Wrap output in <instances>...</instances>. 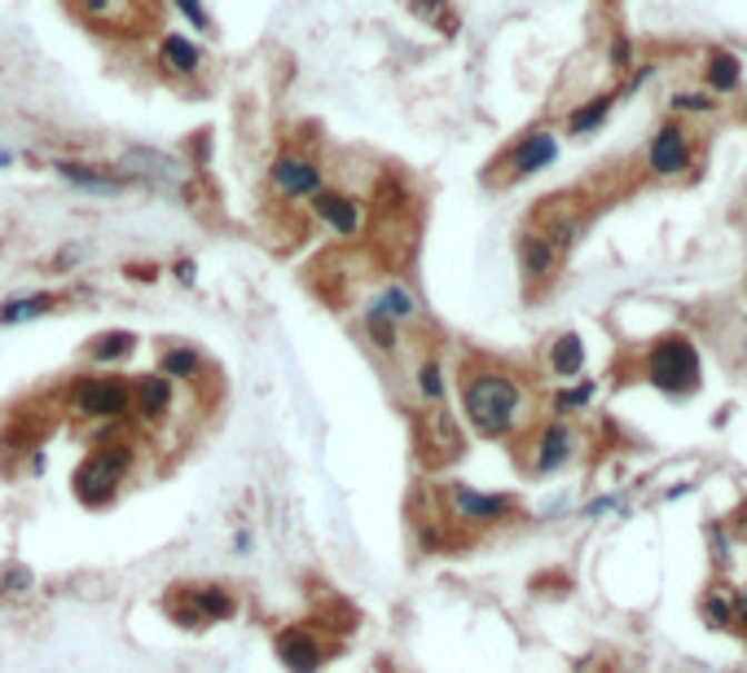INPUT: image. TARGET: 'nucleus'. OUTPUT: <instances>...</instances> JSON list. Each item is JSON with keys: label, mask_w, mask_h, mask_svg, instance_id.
<instances>
[{"label": "nucleus", "mask_w": 747, "mask_h": 673, "mask_svg": "<svg viewBox=\"0 0 747 673\" xmlns=\"http://www.w3.org/2000/svg\"><path fill=\"white\" fill-rule=\"evenodd\" d=\"M462 414L479 436L506 441L524 423V387L506 370H475L462 384Z\"/></svg>", "instance_id": "f257e3e1"}, {"label": "nucleus", "mask_w": 747, "mask_h": 673, "mask_svg": "<svg viewBox=\"0 0 747 673\" xmlns=\"http://www.w3.org/2000/svg\"><path fill=\"white\" fill-rule=\"evenodd\" d=\"M67 405L80 423H101V427H123L132 418V379L114 375V370H97L80 375L67 387Z\"/></svg>", "instance_id": "f03ea898"}, {"label": "nucleus", "mask_w": 747, "mask_h": 673, "mask_svg": "<svg viewBox=\"0 0 747 673\" xmlns=\"http://www.w3.org/2000/svg\"><path fill=\"white\" fill-rule=\"evenodd\" d=\"M132 445L128 441H106V445H97L93 454L76 467V476H71V488H76V497L84 502V506H106V502H114V493H119V484L128 481V472H132Z\"/></svg>", "instance_id": "7ed1b4c3"}, {"label": "nucleus", "mask_w": 747, "mask_h": 673, "mask_svg": "<svg viewBox=\"0 0 747 673\" xmlns=\"http://www.w3.org/2000/svg\"><path fill=\"white\" fill-rule=\"evenodd\" d=\"M119 172L132 181V186H150V190H172V194H189V172L186 159L168 155V150H155V146H128L123 159H119Z\"/></svg>", "instance_id": "20e7f679"}, {"label": "nucleus", "mask_w": 747, "mask_h": 673, "mask_svg": "<svg viewBox=\"0 0 747 673\" xmlns=\"http://www.w3.org/2000/svg\"><path fill=\"white\" fill-rule=\"evenodd\" d=\"M172 621H181L186 630H207V625H225L238 616V598L225 585H177V594L168 598Z\"/></svg>", "instance_id": "39448f33"}, {"label": "nucleus", "mask_w": 747, "mask_h": 673, "mask_svg": "<svg viewBox=\"0 0 747 673\" xmlns=\"http://www.w3.org/2000/svg\"><path fill=\"white\" fill-rule=\"evenodd\" d=\"M647 379L668 396H686L699 387V357L686 339H664L647 362Z\"/></svg>", "instance_id": "423d86ee"}, {"label": "nucleus", "mask_w": 747, "mask_h": 673, "mask_svg": "<svg viewBox=\"0 0 747 673\" xmlns=\"http://www.w3.org/2000/svg\"><path fill=\"white\" fill-rule=\"evenodd\" d=\"M269 186L278 198H312V194L326 186V172L312 155L303 150H281L278 159L269 164Z\"/></svg>", "instance_id": "0eeeda50"}, {"label": "nucleus", "mask_w": 747, "mask_h": 673, "mask_svg": "<svg viewBox=\"0 0 747 673\" xmlns=\"http://www.w3.org/2000/svg\"><path fill=\"white\" fill-rule=\"evenodd\" d=\"M308 202H312V216H317L335 238H361V234H366V202L352 198L348 190L321 186Z\"/></svg>", "instance_id": "6e6552de"}, {"label": "nucleus", "mask_w": 747, "mask_h": 673, "mask_svg": "<svg viewBox=\"0 0 747 673\" xmlns=\"http://www.w3.org/2000/svg\"><path fill=\"white\" fill-rule=\"evenodd\" d=\"M155 67L168 76V80H198L202 71H207V53H202V44L198 40H189L181 31H163L159 36V49H155Z\"/></svg>", "instance_id": "1a4fd4ad"}, {"label": "nucleus", "mask_w": 747, "mask_h": 673, "mask_svg": "<svg viewBox=\"0 0 747 673\" xmlns=\"http://www.w3.org/2000/svg\"><path fill=\"white\" fill-rule=\"evenodd\" d=\"M273 652H278L286 673H321V665H326V647H321V639H317L308 625H286V630H278Z\"/></svg>", "instance_id": "9d476101"}, {"label": "nucleus", "mask_w": 747, "mask_h": 673, "mask_svg": "<svg viewBox=\"0 0 747 673\" xmlns=\"http://www.w3.org/2000/svg\"><path fill=\"white\" fill-rule=\"evenodd\" d=\"M449 502H454L458 519H467V524H497L515 511V502L506 493H479L470 484H449Z\"/></svg>", "instance_id": "9b49d317"}, {"label": "nucleus", "mask_w": 747, "mask_h": 673, "mask_svg": "<svg viewBox=\"0 0 747 673\" xmlns=\"http://www.w3.org/2000/svg\"><path fill=\"white\" fill-rule=\"evenodd\" d=\"M53 172H58L67 186H76V190H84V194H123L132 186L119 168H101V164H84V159H58Z\"/></svg>", "instance_id": "f8f14e48"}, {"label": "nucleus", "mask_w": 747, "mask_h": 673, "mask_svg": "<svg viewBox=\"0 0 747 673\" xmlns=\"http://www.w3.org/2000/svg\"><path fill=\"white\" fill-rule=\"evenodd\" d=\"M172 405H177V384H168L159 370L132 379V414L141 423H163L172 414Z\"/></svg>", "instance_id": "ddd939ff"}, {"label": "nucleus", "mask_w": 747, "mask_h": 673, "mask_svg": "<svg viewBox=\"0 0 747 673\" xmlns=\"http://www.w3.org/2000/svg\"><path fill=\"white\" fill-rule=\"evenodd\" d=\"M366 313L391 321V326H409V321L422 317V304H418V295L405 287V283H382V287L374 290L370 304H366Z\"/></svg>", "instance_id": "4468645a"}, {"label": "nucleus", "mask_w": 747, "mask_h": 673, "mask_svg": "<svg viewBox=\"0 0 747 673\" xmlns=\"http://www.w3.org/2000/svg\"><path fill=\"white\" fill-rule=\"evenodd\" d=\"M555 159H559V141H555L550 132H528V137L510 150V172H515V177H537V172H546Z\"/></svg>", "instance_id": "2eb2a0df"}, {"label": "nucleus", "mask_w": 747, "mask_h": 673, "mask_svg": "<svg viewBox=\"0 0 747 673\" xmlns=\"http://www.w3.org/2000/svg\"><path fill=\"white\" fill-rule=\"evenodd\" d=\"M571 449H576V436H571V427H567V423H550V427H541L537 449H532V472H541V476L559 472V467H567Z\"/></svg>", "instance_id": "dca6fc26"}, {"label": "nucleus", "mask_w": 747, "mask_h": 673, "mask_svg": "<svg viewBox=\"0 0 747 673\" xmlns=\"http://www.w3.org/2000/svg\"><path fill=\"white\" fill-rule=\"evenodd\" d=\"M458 449H462V436H458V427H454V414L440 405V409H431L427 414V441H422V454L431 458V463H445V458H458Z\"/></svg>", "instance_id": "f3484780"}, {"label": "nucleus", "mask_w": 747, "mask_h": 673, "mask_svg": "<svg viewBox=\"0 0 747 673\" xmlns=\"http://www.w3.org/2000/svg\"><path fill=\"white\" fill-rule=\"evenodd\" d=\"M159 375H163L168 384H193V379L202 375V353H198L193 344H168V348L159 353Z\"/></svg>", "instance_id": "a211bd4d"}, {"label": "nucleus", "mask_w": 747, "mask_h": 673, "mask_svg": "<svg viewBox=\"0 0 747 673\" xmlns=\"http://www.w3.org/2000/svg\"><path fill=\"white\" fill-rule=\"evenodd\" d=\"M53 304H58V295H49V290H27V295H13V299H4V304H0V326H27V321H36V317L53 313Z\"/></svg>", "instance_id": "6ab92c4d"}, {"label": "nucleus", "mask_w": 747, "mask_h": 673, "mask_svg": "<svg viewBox=\"0 0 747 673\" xmlns=\"http://www.w3.org/2000/svg\"><path fill=\"white\" fill-rule=\"evenodd\" d=\"M137 353V335L132 330H101V335H93L89 339V362L93 366H119V362H128Z\"/></svg>", "instance_id": "aec40b11"}, {"label": "nucleus", "mask_w": 747, "mask_h": 673, "mask_svg": "<svg viewBox=\"0 0 747 673\" xmlns=\"http://www.w3.org/2000/svg\"><path fill=\"white\" fill-rule=\"evenodd\" d=\"M651 168L655 172H664V177H673V172H681V168H686V137H681L677 128H659V132H655Z\"/></svg>", "instance_id": "412c9836"}, {"label": "nucleus", "mask_w": 747, "mask_h": 673, "mask_svg": "<svg viewBox=\"0 0 747 673\" xmlns=\"http://www.w3.org/2000/svg\"><path fill=\"white\" fill-rule=\"evenodd\" d=\"M414 392H418V400H422L427 409H440V405H445L449 379H445V366H440L436 357L418 362V370H414Z\"/></svg>", "instance_id": "4be33fe9"}, {"label": "nucleus", "mask_w": 747, "mask_h": 673, "mask_svg": "<svg viewBox=\"0 0 747 673\" xmlns=\"http://www.w3.org/2000/svg\"><path fill=\"white\" fill-rule=\"evenodd\" d=\"M519 260H524V274H528V278H546V274L555 269V260H559V247H555L546 234H528V238L519 243Z\"/></svg>", "instance_id": "5701e85b"}, {"label": "nucleus", "mask_w": 747, "mask_h": 673, "mask_svg": "<svg viewBox=\"0 0 747 673\" xmlns=\"http://www.w3.org/2000/svg\"><path fill=\"white\" fill-rule=\"evenodd\" d=\"M141 0H76V9L89 18V22H97V27H128L132 22V9H137Z\"/></svg>", "instance_id": "b1692460"}, {"label": "nucleus", "mask_w": 747, "mask_h": 673, "mask_svg": "<svg viewBox=\"0 0 747 673\" xmlns=\"http://www.w3.org/2000/svg\"><path fill=\"white\" fill-rule=\"evenodd\" d=\"M550 370L559 379H576L585 370V344H580V335H559L550 344Z\"/></svg>", "instance_id": "393cba45"}, {"label": "nucleus", "mask_w": 747, "mask_h": 673, "mask_svg": "<svg viewBox=\"0 0 747 673\" xmlns=\"http://www.w3.org/2000/svg\"><path fill=\"white\" fill-rule=\"evenodd\" d=\"M405 9H409L418 22L440 27L445 36H454V9H449V0H405Z\"/></svg>", "instance_id": "a878e982"}, {"label": "nucleus", "mask_w": 747, "mask_h": 673, "mask_svg": "<svg viewBox=\"0 0 747 673\" xmlns=\"http://www.w3.org/2000/svg\"><path fill=\"white\" fill-rule=\"evenodd\" d=\"M361 330H366V339H370L378 353H396V348H400V326L374 317V313H366V308H361Z\"/></svg>", "instance_id": "bb28decb"}, {"label": "nucleus", "mask_w": 747, "mask_h": 673, "mask_svg": "<svg viewBox=\"0 0 747 673\" xmlns=\"http://www.w3.org/2000/svg\"><path fill=\"white\" fill-rule=\"evenodd\" d=\"M607 110H611V97H594L589 106H580V110L567 119V132H571V137H589V132L607 119Z\"/></svg>", "instance_id": "cd10ccee"}, {"label": "nucleus", "mask_w": 747, "mask_h": 673, "mask_svg": "<svg viewBox=\"0 0 747 673\" xmlns=\"http://www.w3.org/2000/svg\"><path fill=\"white\" fill-rule=\"evenodd\" d=\"M31 585H36V577H31V568H22V564H9V568L0 573V594H9V598H22Z\"/></svg>", "instance_id": "c85d7f7f"}, {"label": "nucleus", "mask_w": 747, "mask_h": 673, "mask_svg": "<svg viewBox=\"0 0 747 673\" xmlns=\"http://www.w3.org/2000/svg\"><path fill=\"white\" fill-rule=\"evenodd\" d=\"M594 384H576V387H562L559 396H555V414H571V409H585L589 400H594Z\"/></svg>", "instance_id": "c756f323"}, {"label": "nucleus", "mask_w": 747, "mask_h": 673, "mask_svg": "<svg viewBox=\"0 0 747 673\" xmlns=\"http://www.w3.org/2000/svg\"><path fill=\"white\" fill-rule=\"evenodd\" d=\"M172 9L186 18L193 31H202V36H211V31H216V27H211V13H207V4H202V0H172Z\"/></svg>", "instance_id": "7c9ffc66"}, {"label": "nucleus", "mask_w": 747, "mask_h": 673, "mask_svg": "<svg viewBox=\"0 0 747 673\" xmlns=\"http://www.w3.org/2000/svg\"><path fill=\"white\" fill-rule=\"evenodd\" d=\"M739 85V62L730 53H717L713 58V89H735Z\"/></svg>", "instance_id": "2f4dec72"}, {"label": "nucleus", "mask_w": 747, "mask_h": 673, "mask_svg": "<svg viewBox=\"0 0 747 673\" xmlns=\"http://www.w3.org/2000/svg\"><path fill=\"white\" fill-rule=\"evenodd\" d=\"M704 616L713 621V630H726V625L735 621V607H730V603H721V598H708V603H704Z\"/></svg>", "instance_id": "473e14b6"}, {"label": "nucleus", "mask_w": 747, "mask_h": 673, "mask_svg": "<svg viewBox=\"0 0 747 673\" xmlns=\"http://www.w3.org/2000/svg\"><path fill=\"white\" fill-rule=\"evenodd\" d=\"M673 106H677V110H704V106H708V97H699V93H677V97H673Z\"/></svg>", "instance_id": "72a5a7b5"}, {"label": "nucleus", "mask_w": 747, "mask_h": 673, "mask_svg": "<svg viewBox=\"0 0 747 673\" xmlns=\"http://www.w3.org/2000/svg\"><path fill=\"white\" fill-rule=\"evenodd\" d=\"M177 278H181L186 287H193V278H198V265H193V260H177Z\"/></svg>", "instance_id": "f704fd0d"}, {"label": "nucleus", "mask_w": 747, "mask_h": 673, "mask_svg": "<svg viewBox=\"0 0 747 673\" xmlns=\"http://www.w3.org/2000/svg\"><path fill=\"white\" fill-rule=\"evenodd\" d=\"M27 467H31V472H36V476H44V467H49V454H44V449H36V454H31V463H27Z\"/></svg>", "instance_id": "c9c22d12"}, {"label": "nucleus", "mask_w": 747, "mask_h": 673, "mask_svg": "<svg viewBox=\"0 0 747 673\" xmlns=\"http://www.w3.org/2000/svg\"><path fill=\"white\" fill-rule=\"evenodd\" d=\"M13 159H18L13 150H0V168H13Z\"/></svg>", "instance_id": "e433bc0d"}, {"label": "nucleus", "mask_w": 747, "mask_h": 673, "mask_svg": "<svg viewBox=\"0 0 747 673\" xmlns=\"http://www.w3.org/2000/svg\"><path fill=\"white\" fill-rule=\"evenodd\" d=\"M739 621L747 625V590H744V598H739Z\"/></svg>", "instance_id": "4c0bfd02"}]
</instances>
